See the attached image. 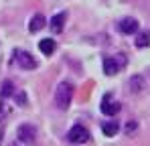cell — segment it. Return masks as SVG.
Returning <instances> with one entry per match:
<instances>
[{
  "instance_id": "1",
  "label": "cell",
  "mask_w": 150,
  "mask_h": 146,
  "mask_svg": "<svg viewBox=\"0 0 150 146\" xmlns=\"http://www.w3.org/2000/svg\"><path fill=\"white\" fill-rule=\"evenodd\" d=\"M73 99V85L71 81H61L55 89V106L59 110H67Z\"/></svg>"
},
{
  "instance_id": "2",
  "label": "cell",
  "mask_w": 150,
  "mask_h": 146,
  "mask_svg": "<svg viewBox=\"0 0 150 146\" xmlns=\"http://www.w3.org/2000/svg\"><path fill=\"white\" fill-rule=\"evenodd\" d=\"M14 65H18L21 69H35L37 67V61H35V57L30 55V53H26L23 49H16L14 51Z\"/></svg>"
},
{
  "instance_id": "3",
  "label": "cell",
  "mask_w": 150,
  "mask_h": 146,
  "mask_svg": "<svg viewBox=\"0 0 150 146\" xmlns=\"http://www.w3.org/2000/svg\"><path fill=\"white\" fill-rule=\"evenodd\" d=\"M67 138H69V142H73V144H83V142L89 140V132H87L83 126H73V128L69 130Z\"/></svg>"
},
{
  "instance_id": "4",
  "label": "cell",
  "mask_w": 150,
  "mask_h": 146,
  "mask_svg": "<svg viewBox=\"0 0 150 146\" xmlns=\"http://www.w3.org/2000/svg\"><path fill=\"white\" fill-rule=\"evenodd\" d=\"M122 63H124V57H108L103 61V73L105 75H116L122 69Z\"/></svg>"
},
{
  "instance_id": "5",
  "label": "cell",
  "mask_w": 150,
  "mask_h": 146,
  "mask_svg": "<svg viewBox=\"0 0 150 146\" xmlns=\"http://www.w3.org/2000/svg\"><path fill=\"white\" fill-rule=\"evenodd\" d=\"M101 112H103L105 116H116V114L120 112V103L114 101L112 96H105L101 99Z\"/></svg>"
},
{
  "instance_id": "6",
  "label": "cell",
  "mask_w": 150,
  "mask_h": 146,
  "mask_svg": "<svg viewBox=\"0 0 150 146\" xmlns=\"http://www.w3.org/2000/svg\"><path fill=\"white\" fill-rule=\"evenodd\" d=\"M118 28H120L122 35H134V33H138V21L132 18V16L122 18V23L118 24Z\"/></svg>"
},
{
  "instance_id": "7",
  "label": "cell",
  "mask_w": 150,
  "mask_h": 146,
  "mask_svg": "<svg viewBox=\"0 0 150 146\" xmlns=\"http://www.w3.org/2000/svg\"><path fill=\"white\" fill-rule=\"evenodd\" d=\"M65 18H67L65 12H59V14H55V16L51 18V28H53V33H61V30H63V26H65Z\"/></svg>"
},
{
  "instance_id": "8",
  "label": "cell",
  "mask_w": 150,
  "mask_h": 146,
  "mask_svg": "<svg viewBox=\"0 0 150 146\" xmlns=\"http://www.w3.org/2000/svg\"><path fill=\"white\" fill-rule=\"evenodd\" d=\"M35 134H37V132H35V128H33V126H28V124L18 128V138H21L23 142H33Z\"/></svg>"
},
{
  "instance_id": "9",
  "label": "cell",
  "mask_w": 150,
  "mask_h": 146,
  "mask_svg": "<svg viewBox=\"0 0 150 146\" xmlns=\"http://www.w3.org/2000/svg\"><path fill=\"white\" fill-rule=\"evenodd\" d=\"M43 26H45V16H43V14H35V16L30 18V23H28V30H30V33H39Z\"/></svg>"
},
{
  "instance_id": "10",
  "label": "cell",
  "mask_w": 150,
  "mask_h": 146,
  "mask_svg": "<svg viewBox=\"0 0 150 146\" xmlns=\"http://www.w3.org/2000/svg\"><path fill=\"white\" fill-rule=\"evenodd\" d=\"M39 49H41L43 55H53V51H55V41H53V39H43V41L39 43Z\"/></svg>"
},
{
  "instance_id": "11",
  "label": "cell",
  "mask_w": 150,
  "mask_h": 146,
  "mask_svg": "<svg viewBox=\"0 0 150 146\" xmlns=\"http://www.w3.org/2000/svg\"><path fill=\"white\" fill-rule=\"evenodd\" d=\"M101 130H103V134L105 136H116L118 134V130H120V126H118V122H108V124H103L101 126Z\"/></svg>"
},
{
  "instance_id": "12",
  "label": "cell",
  "mask_w": 150,
  "mask_h": 146,
  "mask_svg": "<svg viewBox=\"0 0 150 146\" xmlns=\"http://www.w3.org/2000/svg\"><path fill=\"white\" fill-rule=\"evenodd\" d=\"M150 45V33L148 30H144V33H140L138 37H136V47L138 49H144Z\"/></svg>"
},
{
  "instance_id": "13",
  "label": "cell",
  "mask_w": 150,
  "mask_h": 146,
  "mask_svg": "<svg viewBox=\"0 0 150 146\" xmlns=\"http://www.w3.org/2000/svg\"><path fill=\"white\" fill-rule=\"evenodd\" d=\"M12 91H14L12 83H10V81H4V85H2V97H10Z\"/></svg>"
},
{
  "instance_id": "14",
  "label": "cell",
  "mask_w": 150,
  "mask_h": 146,
  "mask_svg": "<svg viewBox=\"0 0 150 146\" xmlns=\"http://www.w3.org/2000/svg\"><path fill=\"white\" fill-rule=\"evenodd\" d=\"M8 116V106L4 103V101H0V124L4 122V118Z\"/></svg>"
},
{
  "instance_id": "15",
  "label": "cell",
  "mask_w": 150,
  "mask_h": 146,
  "mask_svg": "<svg viewBox=\"0 0 150 146\" xmlns=\"http://www.w3.org/2000/svg\"><path fill=\"white\" fill-rule=\"evenodd\" d=\"M126 132L132 136V134L136 132V122H128V124H126Z\"/></svg>"
},
{
  "instance_id": "16",
  "label": "cell",
  "mask_w": 150,
  "mask_h": 146,
  "mask_svg": "<svg viewBox=\"0 0 150 146\" xmlns=\"http://www.w3.org/2000/svg\"><path fill=\"white\" fill-rule=\"evenodd\" d=\"M2 136H4V130H2V124H0V142H2Z\"/></svg>"
}]
</instances>
